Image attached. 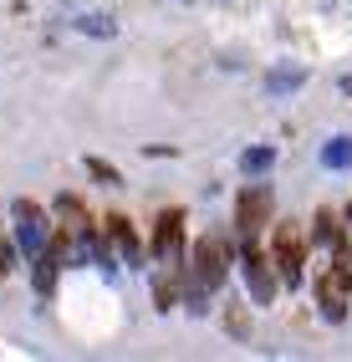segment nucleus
I'll list each match as a JSON object with an SVG mask.
<instances>
[{"mask_svg":"<svg viewBox=\"0 0 352 362\" xmlns=\"http://www.w3.org/2000/svg\"><path fill=\"white\" fill-rule=\"evenodd\" d=\"M184 276H189L194 286H204L209 296L225 286V276H230V250H225V235H220V230H209L199 245H194L189 265H184Z\"/></svg>","mask_w":352,"mask_h":362,"instance_id":"1","label":"nucleus"},{"mask_svg":"<svg viewBox=\"0 0 352 362\" xmlns=\"http://www.w3.org/2000/svg\"><path fill=\"white\" fill-rule=\"evenodd\" d=\"M271 184H245L240 194H235V235L240 240H255L266 225H271Z\"/></svg>","mask_w":352,"mask_h":362,"instance_id":"2","label":"nucleus"},{"mask_svg":"<svg viewBox=\"0 0 352 362\" xmlns=\"http://www.w3.org/2000/svg\"><path fill=\"white\" fill-rule=\"evenodd\" d=\"M11 220H16V250L31 260L46 245V235H52V220H46V209L31 204V199H16L11 204Z\"/></svg>","mask_w":352,"mask_h":362,"instance_id":"3","label":"nucleus"},{"mask_svg":"<svg viewBox=\"0 0 352 362\" xmlns=\"http://www.w3.org/2000/svg\"><path fill=\"white\" fill-rule=\"evenodd\" d=\"M317 296H322V317L342 322L347 317V296H352V265H332L317 276Z\"/></svg>","mask_w":352,"mask_h":362,"instance_id":"4","label":"nucleus"},{"mask_svg":"<svg viewBox=\"0 0 352 362\" xmlns=\"http://www.w3.org/2000/svg\"><path fill=\"white\" fill-rule=\"evenodd\" d=\"M240 265H245L250 296L261 301V306H271V296H276V276H271V260H266V250L255 245V240H240Z\"/></svg>","mask_w":352,"mask_h":362,"instance_id":"5","label":"nucleus"},{"mask_svg":"<svg viewBox=\"0 0 352 362\" xmlns=\"http://www.w3.org/2000/svg\"><path fill=\"white\" fill-rule=\"evenodd\" d=\"M276 265H281V281L286 286H301L307 250H301V230L296 225H276Z\"/></svg>","mask_w":352,"mask_h":362,"instance_id":"6","label":"nucleus"},{"mask_svg":"<svg viewBox=\"0 0 352 362\" xmlns=\"http://www.w3.org/2000/svg\"><path fill=\"white\" fill-rule=\"evenodd\" d=\"M153 255H158L163 265H169V260H184V214H179V209H163V214H158Z\"/></svg>","mask_w":352,"mask_h":362,"instance_id":"7","label":"nucleus"},{"mask_svg":"<svg viewBox=\"0 0 352 362\" xmlns=\"http://www.w3.org/2000/svg\"><path fill=\"white\" fill-rule=\"evenodd\" d=\"M179 291H184V260H169V271L153 276V301H158V311H174V306H179Z\"/></svg>","mask_w":352,"mask_h":362,"instance_id":"8","label":"nucleus"},{"mask_svg":"<svg viewBox=\"0 0 352 362\" xmlns=\"http://www.w3.org/2000/svg\"><path fill=\"white\" fill-rule=\"evenodd\" d=\"M107 235L117 240V250H123V260H128V265H143V245H138L133 220H123V214H107Z\"/></svg>","mask_w":352,"mask_h":362,"instance_id":"9","label":"nucleus"},{"mask_svg":"<svg viewBox=\"0 0 352 362\" xmlns=\"http://www.w3.org/2000/svg\"><path fill=\"white\" fill-rule=\"evenodd\" d=\"M296 87H307V66L281 62V66L266 71V92H271V98H286V92H296Z\"/></svg>","mask_w":352,"mask_h":362,"instance_id":"10","label":"nucleus"},{"mask_svg":"<svg viewBox=\"0 0 352 362\" xmlns=\"http://www.w3.org/2000/svg\"><path fill=\"white\" fill-rule=\"evenodd\" d=\"M271 168H276V148H271V143H255V148L240 153V174H250V179L271 174Z\"/></svg>","mask_w":352,"mask_h":362,"instance_id":"11","label":"nucleus"},{"mask_svg":"<svg viewBox=\"0 0 352 362\" xmlns=\"http://www.w3.org/2000/svg\"><path fill=\"white\" fill-rule=\"evenodd\" d=\"M57 214H61V230H66V235H77V230H87V225H92L77 194H57Z\"/></svg>","mask_w":352,"mask_h":362,"instance_id":"12","label":"nucleus"},{"mask_svg":"<svg viewBox=\"0 0 352 362\" xmlns=\"http://www.w3.org/2000/svg\"><path fill=\"white\" fill-rule=\"evenodd\" d=\"M337 235H342L337 214H332V209H317V220H312V245H332Z\"/></svg>","mask_w":352,"mask_h":362,"instance_id":"13","label":"nucleus"},{"mask_svg":"<svg viewBox=\"0 0 352 362\" xmlns=\"http://www.w3.org/2000/svg\"><path fill=\"white\" fill-rule=\"evenodd\" d=\"M322 163L327 168H352V138H332L322 148Z\"/></svg>","mask_w":352,"mask_h":362,"instance_id":"14","label":"nucleus"},{"mask_svg":"<svg viewBox=\"0 0 352 362\" xmlns=\"http://www.w3.org/2000/svg\"><path fill=\"white\" fill-rule=\"evenodd\" d=\"M87 174L98 179V184H107V189H117V184H123V174H117V168H112L107 158H87Z\"/></svg>","mask_w":352,"mask_h":362,"instance_id":"15","label":"nucleus"},{"mask_svg":"<svg viewBox=\"0 0 352 362\" xmlns=\"http://www.w3.org/2000/svg\"><path fill=\"white\" fill-rule=\"evenodd\" d=\"M16 271V240H6V235H0V281H6Z\"/></svg>","mask_w":352,"mask_h":362,"instance_id":"16","label":"nucleus"},{"mask_svg":"<svg viewBox=\"0 0 352 362\" xmlns=\"http://www.w3.org/2000/svg\"><path fill=\"white\" fill-rule=\"evenodd\" d=\"M77 26H82L87 36H112V21H102V16H82Z\"/></svg>","mask_w":352,"mask_h":362,"instance_id":"17","label":"nucleus"},{"mask_svg":"<svg viewBox=\"0 0 352 362\" xmlns=\"http://www.w3.org/2000/svg\"><path fill=\"white\" fill-rule=\"evenodd\" d=\"M225 327H230L235 337H245V332H250V322H245V311H240V306H230V311H225Z\"/></svg>","mask_w":352,"mask_h":362,"instance_id":"18","label":"nucleus"},{"mask_svg":"<svg viewBox=\"0 0 352 362\" xmlns=\"http://www.w3.org/2000/svg\"><path fill=\"white\" fill-rule=\"evenodd\" d=\"M347 225H352V209H347Z\"/></svg>","mask_w":352,"mask_h":362,"instance_id":"19","label":"nucleus"}]
</instances>
